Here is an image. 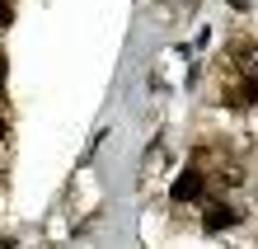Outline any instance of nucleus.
I'll return each instance as SVG.
<instances>
[{
	"label": "nucleus",
	"instance_id": "f257e3e1",
	"mask_svg": "<svg viewBox=\"0 0 258 249\" xmlns=\"http://www.w3.org/2000/svg\"><path fill=\"white\" fill-rule=\"evenodd\" d=\"M202 197H207L202 169H183V174L174 179V202H202Z\"/></svg>",
	"mask_w": 258,
	"mask_h": 249
},
{
	"label": "nucleus",
	"instance_id": "f03ea898",
	"mask_svg": "<svg viewBox=\"0 0 258 249\" xmlns=\"http://www.w3.org/2000/svg\"><path fill=\"white\" fill-rule=\"evenodd\" d=\"M225 104L230 108H258V75H239V80L225 89Z\"/></svg>",
	"mask_w": 258,
	"mask_h": 249
},
{
	"label": "nucleus",
	"instance_id": "7ed1b4c3",
	"mask_svg": "<svg viewBox=\"0 0 258 249\" xmlns=\"http://www.w3.org/2000/svg\"><path fill=\"white\" fill-rule=\"evenodd\" d=\"M225 57H230L244 75H258V42L253 38H235L230 47H225Z\"/></svg>",
	"mask_w": 258,
	"mask_h": 249
},
{
	"label": "nucleus",
	"instance_id": "20e7f679",
	"mask_svg": "<svg viewBox=\"0 0 258 249\" xmlns=\"http://www.w3.org/2000/svg\"><path fill=\"white\" fill-rule=\"evenodd\" d=\"M225 226H235V207H225V202H207V212H202V230L221 235Z\"/></svg>",
	"mask_w": 258,
	"mask_h": 249
},
{
	"label": "nucleus",
	"instance_id": "39448f33",
	"mask_svg": "<svg viewBox=\"0 0 258 249\" xmlns=\"http://www.w3.org/2000/svg\"><path fill=\"white\" fill-rule=\"evenodd\" d=\"M216 179L225 183V188H235V183H244V165H239V160H221L216 165Z\"/></svg>",
	"mask_w": 258,
	"mask_h": 249
},
{
	"label": "nucleus",
	"instance_id": "423d86ee",
	"mask_svg": "<svg viewBox=\"0 0 258 249\" xmlns=\"http://www.w3.org/2000/svg\"><path fill=\"white\" fill-rule=\"evenodd\" d=\"M0 24H10V0H0Z\"/></svg>",
	"mask_w": 258,
	"mask_h": 249
},
{
	"label": "nucleus",
	"instance_id": "0eeeda50",
	"mask_svg": "<svg viewBox=\"0 0 258 249\" xmlns=\"http://www.w3.org/2000/svg\"><path fill=\"white\" fill-rule=\"evenodd\" d=\"M5 71H10V66H5V57H0V85H5Z\"/></svg>",
	"mask_w": 258,
	"mask_h": 249
},
{
	"label": "nucleus",
	"instance_id": "6e6552de",
	"mask_svg": "<svg viewBox=\"0 0 258 249\" xmlns=\"http://www.w3.org/2000/svg\"><path fill=\"white\" fill-rule=\"evenodd\" d=\"M0 136H5V122H0Z\"/></svg>",
	"mask_w": 258,
	"mask_h": 249
}]
</instances>
